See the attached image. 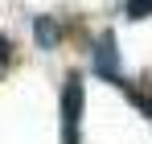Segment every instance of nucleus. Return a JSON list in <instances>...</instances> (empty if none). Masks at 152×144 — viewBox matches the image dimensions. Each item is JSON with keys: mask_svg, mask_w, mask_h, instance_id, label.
<instances>
[{"mask_svg": "<svg viewBox=\"0 0 152 144\" xmlns=\"http://www.w3.org/2000/svg\"><path fill=\"white\" fill-rule=\"evenodd\" d=\"M33 33H37V46H41V49H53V41H58V29H53L50 17H37Z\"/></svg>", "mask_w": 152, "mask_h": 144, "instance_id": "7ed1b4c3", "label": "nucleus"}, {"mask_svg": "<svg viewBox=\"0 0 152 144\" xmlns=\"http://www.w3.org/2000/svg\"><path fill=\"white\" fill-rule=\"evenodd\" d=\"M78 115H82V82L70 78L62 95V123H66V144H78Z\"/></svg>", "mask_w": 152, "mask_h": 144, "instance_id": "f257e3e1", "label": "nucleus"}, {"mask_svg": "<svg viewBox=\"0 0 152 144\" xmlns=\"http://www.w3.org/2000/svg\"><path fill=\"white\" fill-rule=\"evenodd\" d=\"M124 12H127V21H144V17H152V0H127Z\"/></svg>", "mask_w": 152, "mask_h": 144, "instance_id": "20e7f679", "label": "nucleus"}, {"mask_svg": "<svg viewBox=\"0 0 152 144\" xmlns=\"http://www.w3.org/2000/svg\"><path fill=\"white\" fill-rule=\"evenodd\" d=\"M95 70L103 78H111V82H119V74H115V37L111 33H103L99 37V49H95Z\"/></svg>", "mask_w": 152, "mask_h": 144, "instance_id": "f03ea898", "label": "nucleus"}, {"mask_svg": "<svg viewBox=\"0 0 152 144\" xmlns=\"http://www.w3.org/2000/svg\"><path fill=\"white\" fill-rule=\"evenodd\" d=\"M0 62H8V41L0 37Z\"/></svg>", "mask_w": 152, "mask_h": 144, "instance_id": "39448f33", "label": "nucleus"}]
</instances>
